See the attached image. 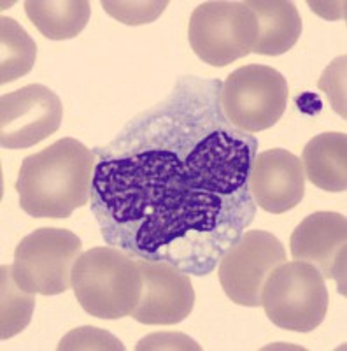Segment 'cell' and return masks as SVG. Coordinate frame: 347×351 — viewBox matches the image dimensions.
Listing matches in <instances>:
<instances>
[{
	"mask_svg": "<svg viewBox=\"0 0 347 351\" xmlns=\"http://www.w3.org/2000/svg\"><path fill=\"white\" fill-rule=\"evenodd\" d=\"M347 218L340 213L318 211L300 221L290 239L293 260L314 265L323 278L337 281L346 295Z\"/></svg>",
	"mask_w": 347,
	"mask_h": 351,
	"instance_id": "11",
	"label": "cell"
},
{
	"mask_svg": "<svg viewBox=\"0 0 347 351\" xmlns=\"http://www.w3.org/2000/svg\"><path fill=\"white\" fill-rule=\"evenodd\" d=\"M320 90L326 93L333 111L346 118V55L335 58L330 67L324 69Z\"/></svg>",
	"mask_w": 347,
	"mask_h": 351,
	"instance_id": "20",
	"label": "cell"
},
{
	"mask_svg": "<svg viewBox=\"0 0 347 351\" xmlns=\"http://www.w3.org/2000/svg\"><path fill=\"white\" fill-rule=\"evenodd\" d=\"M248 186L256 208L272 215L292 211L305 193L302 160L283 148L256 153Z\"/></svg>",
	"mask_w": 347,
	"mask_h": 351,
	"instance_id": "12",
	"label": "cell"
},
{
	"mask_svg": "<svg viewBox=\"0 0 347 351\" xmlns=\"http://www.w3.org/2000/svg\"><path fill=\"white\" fill-rule=\"evenodd\" d=\"M286 262V250L274 234L244 232L220 260V283L231 302L244 307L261 306V290L277 265Z\"/></svg>",
	"mask_w": 347,
	"mask_h": 351,
	"instance_id": "8",
	"label": "cell"
},
{
	"mask_svg": "<svg viewBox=\"0 0 347 351\" xmlns=\"http://www.w3.org/2000/svg\"><path fill=\"white\" fill-rule=\"evenodd\" d=\"M258 18V40L253 53L279 56L287 53L302 36V18L287 0H249L246 2Z\"/></svg>",
	"mask_w": 347,
	"mask_h": 351,
	"instance_id": "14",
	"label": "cell"
},
{
	"mask_svg": "<svg viewBox=\"0 0 347 351\" xmlns=\"http://www.w3.org/2000/svg\"><path fill=\"white\" fill-rule=\"evenodd\" d=\"M60 351L68 350H114L123 351L125 344L107 330L95 327H79L68 332L58 344Z\"/></svg>",
	"mask_w": 347,
	"mask_h": 351,
	"instance_id": "19",
	"label": "cell"
},
{
	"mask_svg": "<svg viewBox=\"0 0 347 351\" xmlns=\"http://www.w3.org/2000/svg\"><path fill=\"white\" fill-rule=\"evenodd\" d=\"M259 27L246 2H204L190 18L188 39L200 60L212 67H227L253 53Z\"/></svg>",
	"mask_w": 347,
	"mask_h": 351,
	"instance_id": "5",
	"label": "cell"
},
{
	"mask_svg": "<svg viewBox=\"0 0 347 351\" xmlns=\"http://www.w3.org/2000/svg\"><path fill=\"white\" fill-rule=\"evenodd\" d=\"M303 174L314 186L326 192L347 190V136L324 132L312 137L302 153Z\"/></svg>",
	"mask_w": 347,
	"mask_h": 351,
	"instance_id": "13",
	"label": "cell"
},
{
	"mask_svg": "<svg viewBox=\"0 0 347 351\" xmlns=\"http://www.w3.org/2000/svg\"><path fill=\"white\" fill-rule=\"evenodd\" d=\"M95 165V153L72 137L28 155L16 181L20 208L34 218H68L90 202Z\"/></svg>",
	"mask_w": 347,
	"mask_h": 351,
	"instance_id": "2",
	"label": "cell"
},
{
	"mask_svg": "<svg viewBox=\"0 0 347 351\" xmlns=\"http://www.w3.org/2000/svg\"><path fill=\"white\" fill-rule=\"evenodd\" d=\"M142 293L132 318L144 325H176L192 315L195 290L186 272L165 262L137 260Z\"/></svg>",
	"mask_w": 347,
	"mask_h": 351,
	"instance_id": "10",
	"label": "cell"
},
{
	"mask_svg": "<svg viewBox=\"0 0 347 351\" xmlns=\"http://www.w3.org/2000/svg\"><path fill=\"white\" fill-rule=\"evenodd\" d=\"M328 302L323 274L302 260L277 265L261 290L265 315L283 330L312 332L323 324Z\"/></svg>",
	"mask_w": 347,
	"mask_h": 351,
	"instance_id": "4",
	"label": "cell"
},
{
	"mask_svg": "<svg viewBox=\"0 0 347 351\" xmlns=\"http://www.w3.org/2000/svg\"><path fill=\"white\" fill-rule=\"evenodd\" d=\"M100 5L104 8V11L107 12L109 16H112L120 23L137 27V25L153 23L156 18H160V14L165 11L168 2H165V0H162V2L160 0H151V2H146V0H139V2L137 0H133V2L102 0Z\"/></svg>",
	"mask_w": 347,
	"mask_h": 351,
	"instance_id": "18",
	"label": "cell"
},
{
	"mask_svg": "<svg viewBox=\"0 0 347 351\" xmlns=\"http://www.w3.org/2000/svg\"><path fill=\"white\" fill-rule=\"evenodd\" d=\"M64 106L44 84H28L0 99V144L25 149L48 139L60 128Z\"/></svg>",
	"mask_w": 347,
	"mask_h": 351,
	"instance_id": "9",
	"label": "cell"
},
{
	"mask_svg": "<svg viewBox=\"0 0 347 351\" xmlns=\"http://www.w3.org/2000/svg\"><path fill=\"white\" fill-rule=\"evenodd\" d=\"M200 350L198 344L183 334H153L139 341L137 350Z\"/></svg>",
	"mask_w": 347,
	"mask_h": 351,
	"instance_id": "21",
	"label": "cell"
},
{
	"mask_svg": "<svg viewBox=\"0 0 347 351\" xmlns=\"http://www.w3.org/2000/svg\"><path fill=\"white\" fill-rule=\"evenodd\" d=\"M223 81L184 76L97 158L90 206L107 246L207 276L253 223L258 139L221 109Z\"/></svg>",
	"mask_w": 347,
	"mask_h": 351,
	"instance_id": "1",
	"label": "cell"
},
{
	"mask_svg": "<svg viewBox=\"0 0 347 351\" xmlns=\"http://www.w3.org/2000/svg\"><path fill=\"white\" fill-rule=\"evenodd\" d=\"M72 290L90 316L120 319L132 315L139 304L142 274L137 260L120 247H92L72 267Z\"/></svg>",
	"mask_w": 347,
	"mask_h": 351,
	"instance_id": "3",
	"label": "cell"
},
{
	"mask_svg": "<svg viewBox=\"0 0 347 351\" xmlns=\"http://www.w3.org/2000/svg\"><path fill=\"white\" fill-rule=\"evenodd\" d=\"M37 44L28 32L9 16L0 18V83H12L34 69Z\"/></svg>",
	"mask_w": 347,
	"mask_h": 351,
	"instance_id": "16",
	"label": "cell"
},
{
	"mask_svg": "<svg viewBox=\"0 0 347 351\" xmlns=\"http://www.w3.org/2000/svg\"><path fill=\"white\" fill-rule=\"evenodd\" d=\"M0 337L5 341L27 328L36 309V293L27 291L16 283L12 265L0 267Z\"/></svg>",
	"mask_w": 347,
	"mask_h": 351,
	"instance_id": "17",
	"label": "cell"
},
{
	"mask_svg": "<svg viewBox=\"0 0 347 351\" xmlns=\"http://www.w3.org/2000/svg\"><path fill=\"white\" fill-rule=\"evenodd\" d=\"M25 12L46 39H74L84 30L92 16L86 0H27Z\"/></svg>",
	"mask_w": 347,
	"mask_h": 351,
	"instance_id": "15",
	"label": "cell"
},
{
	"mask_svg": "<svg viewBox=\"0 0 347 351\" xmlns=\"http://www.w3.org/2000/svg\"><path fill=\"white\" fill-rule=\"evenodd\" d=\"M286 77L267 65H244L223 81L221 109L239 130L256 134L274 127L287 106Z\"/></svg>",
	"mask_w": 347,
	"mask_h": 351,
	"instance_id": "7",
	"label": "cell"
},
{
	"mask_svg": "<svg viewBox=\"0 0 347 351\" xmlns=\"http://www.w3.org/2000/svg\"><path fill=\"white\" fill-rule=\"evenodd\" d=\"M81 250V239L67 228H37L16 246L12 276L27 291L60 295L72 288V267Z\"/></svg>",
	"mask_w": 347,
	"mask_h": 351,
	"instance_id": "6",
	"label": "cell"
}]
</instances>
